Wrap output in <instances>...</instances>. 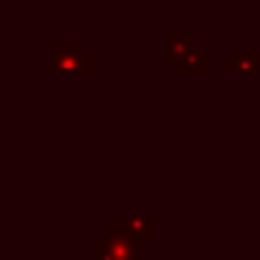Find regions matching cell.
Masks as SVG:
<instances>
[{"label": "cell", "instance_id": "cell-6", "mask_svg": "<svg viewBox=\"0 0 260 260\" xmlns=\"http://www.w3.org/2000/svg\"><path fill=\"white\" fill-rule=\"evenodd\" d=\"M176 69L178 71H199V73H206L208 71V53L206 50H189L187 55H183V57L176 62Z\"/></svg>", "mask_w": 260, "mask_h": 260}, {"label": "cell", "instance_id": "cell-2", "mask_svg": "<svg viewBox=\"0 0 260 260\" xmlns=\"http://www.w3.org/2000/svg\"><path fill=\"white\" fill-rule=\"evenodd\" d=\"M108 249L114 253L119 260H144V253H146V242L139 240L137 235L128 233L123 229H117V226H108L101 235Z\"/></svg>", "mask_w": 260, "mask_h": 260}, {"label": "cell", "instance_id": "cell-1", "mask_svg": "<svg viewBox=\"0 0 260 260\" xmlns=\"http://www.w3.org/2000/svg\"><path fill=\"white\" fill-rule=\"evenodd\" d=\"M44 71H91L94 53L85 50L82 41H53L50 57L41 62Z\"/></svg>", "mask_w": 260, "mask_h": 260}, {"label": "cell", "instance_id": "cell-4", "mask_svg": "<svg viewBox=\"0 0 260 260\" xmlns=\"http://www.w3.org/2000/svg\"><path fill=\"white\" fill-rule=\"evenodd\" d=\"M165 41H167L165 57H167V62H174V64L178 62L183 55H187L189 50L199 48L197 41L187 39V32L185 30H167L165 32Z\"/></svg>", "mask_w": 260, "mask_h": 260}, {"label": "cell", "instance_id": "cell-5", "mask_svg": "<svg viewBox=\"0 0 260 260\" xmlns=\"http://www.w3.org/2000/svg\"><path fill=\"white\" fill-rule=\"evenodd\" d=\"M260 67L258 50H231L229 53V69L233 73H251Z\"/></svg>", "mask_w": 260, "mask_h": 260}, {"label": "cell", "instance_id": "cell-3", "mask_svg": "<svg viewBox=\"0 0 260 260\" xmlns=\"http://www.w3.org/2000/svg\"><path fill=\"white\" fill-rule=\"evenodd\" d=\"M112 226L137 235L139 240H153L157 235V221L153 217H114Z\"/></svg>", "mask_w": 260, "mask_h": 260}, {"label": "cell", "instance_id": "cell-7", "mask_svg": "<svg viewBox=\"0 0 260 260\" xmlns=\"http://www.w3.org/2000/svg\"><path fill=\"white\" fill-rule=\"evenodd\" d=\"M91 249H94V260H119L101 238H96L94 242H91Z\"/></svg>", "mask_w": 260, "mask_h": 260}]
</instances>
